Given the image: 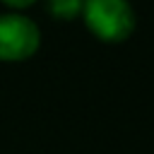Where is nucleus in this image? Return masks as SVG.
<instances>
[{
    "label": "nucleus",
    "mask_w": 154,
    "mask_h": 154,
    "mask_svg": "<svg viewBox=\"0 0 154 154\" xmlns=\"http://www.w3.org/2000/svg\"><path fill=\"white\" fill-rule=\"evenodd\" d=\"M82 19L103 43H120L135 29V12L128 0H84Z\"/></svg>",
    "instance_id": "1"
},
{
    "label": "nucleus",
    "mask_w": 154,
    "mask_h": 154,
    "mask_svg": "<svg viewBox=\"0 0 154 154\" xmlns=\"http://www.w3.org/2000/svg\"><path fill=\"white\" fill-rule=\"evenodd\" d=\"M82 2L84 0H46V7H48V14L53 19L72 22L75 17L82 14Z\"/></svg>",
    "instance_id": "3"
},
{
    "label": "nucleus",
    "mask_w": 154,
    "mask_h": 154,
    "mask_svg": "<svg viewBox=\"0 0 154 154\" xmlns=\"http://www.w3.org/2000/svg\"><path fill=\"white\" fill-rule=\"evenodd\" d=\"M41 46V29L34 19L7 12L0 14V60L2 63H22L31 58Z\"/></svg>",
    "instance_id": "2"
},
{
    "label": "nucleus",
    "mask_w": 154,
    "mask_h": 154,
    "mask_svg": "<svg viewBox=\"0 0 154 154\" xmlns=\"http://www.w3.org/2000/svg\"><path fill=\"white\" fill-rule=\"evenodd\" d=\"M7 7H12V10H24V7H29V5H34L36 0H2Z\"/></svg>",
    "instance_id": "4"
}]
</instances>
